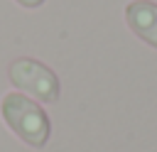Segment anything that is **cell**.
<instances>
[{
    "label": "cell",
    "instance_id": "cell-3",
    "mask_svg": "<svg viewBox=\"0 0 157 152\" xmlns=\"http://www.w3.org/2000/svg\"><path fill=\"white\" fill-rule=\"evenodd\" d=\"M125 22L142 42L157 49V2L132 0L125 7Z\"/></svg>",
    "mask_w": 157,
    "mask_h": 152
},
{
    "label": "cell",
    "instance_id": "cell-4",
    "mask_svg": "<svg viewBox=\"0 0 157 152\" xmlns=\"http://www.w3.org/2000/svg\"><path fill=\"white\" fill-rule=\"evenodd\" d=\"M15 2H20L22 7H39L44 0H15Z\"/></svg>",
    "mask_w": 157,
    "mask_h": 152
},
{
    "label": "cell",
    "instance_id": "cell-2",
    "mask_svg": "<svg viewBox=\"0 0 157 152\" xmlns=\"http://www.w3.org/2000/svg\"><path fill=\"white\" fill-rule=\"evenodd\" d=\"M7 76H10L12 86L39 98L42 103H54L61 96V83H59L56 74L37 59H29V56L15 59L7 69Z\"/></svg>",
    "mask_w": 157,
    "mask_h": 152
},
{
    "label": "cell",
    "instance_id": "cell-1",
    "mask_svg": "<svg viewBox=\"0 0 157 152\" xmlns=\"http://www.w3.org/2000/svg\"><path fill=\"white\" fill-rule=\"evenodd\" d=\"M0 115L5 125L29 147H44L52 132L47 110L22 93H5L0 103Z\"/></svg>",
    "mask_w": 157,
    "mask_h": 152
}]
</instances>
